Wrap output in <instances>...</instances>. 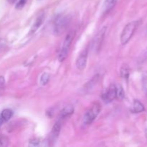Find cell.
<instances>
[{
    "label": "cell",
    "instance_id": "1",
    "mask_svg": "<svg viewBox=\"0 0 147 147\" xmlns=\"http://www.w3.org/2000/svg\"><path fill=\"white\" fill-rule=\"evenodd\" d=\"M139 24H140V20L131 22L126 24L121 35V42L122 45H126V43L129 42L136 30H137Z\"/></svg>",
    "mask_w": 147,
    "mask_h": 147
},
{
    "label": "cell",
    "instance_id": "2",
    "mask_svg": "<svg viewBox=\"0 0 147 147\" xmlns=\"http://www.w3.org/2000/svg\"><path fill=\"white\" fill-rule=\"evenodd\" d=\"M74 31L69 32L67 35H66L64 42L63 43V45L61 47V49L59 52L58 60L60 62H63L67 57L69 50H70V46H71L72 42H73V38H74Z\"/></svg>",
    "mask_w": 147,
    "mask_h": 147
},
{
    "label": "cell",
    "instance_id": "3",
    "mask_svg": "<svg viewBox=\"0 0 147 147\" xmlns=\"http://www.w3.org/2000/svg\"><path fill=\"white\" fill-rule=\"evenodd\" d=\"M70 19L68 15H59L55 20L54 31L56 34H62L68 26Z\"/></svg>",
    "mask_w": 147,
    "mask_h": 147
},
{
    "label": "cell",
    "instance_id": "4",
    "mask_svg": "<svg viewBox=\"0 0 147 147\" xmlns=\"http://www.w3.org/2000/svg\"><path fill=\"white\" fill-rule=\"evenodd\" d=\"M100 111V105L98 103H95L83 116V123L90 125L96 119Z\"/></svg>",
    "mask_w": 147,
    "mask_h": 147
},
{
    "label": "cell",
    "instance_id": "5",
    "mask_svg": "<svg viewBox=\"0 0 147 147\" xmlns=\"http://www.w3.org/2000/svg\"><path fill=\"white\" fill-rule=\"evenodd\" d=\"M106 32V27H103V29L100 30L97 34L95 37L94 40L93 41V49L96 52H98L100 49V47L103 43V39H104L105 34Z\"/></svg>",
    "mask_w": 147,
    "mask_h": 147
},
{
    "label": "cell",
    "instance_id": "6",
    "mask_svg": "<svg viewBox=\"0 0 147 147\" xmlns=\"http://www.w3.org/2000/svg\"><path fill=\"white\" fill-rule=\"evenodd\" d=\"M116 98V86L114 84H111L107 91L103 94L102 98L106 103H110Z\"/></svg>",
    "mask_w": 147,
    "mask_h": 147
},
{
    "label": "cell",
    "instance_id": "7",
    "mask_svg": "<svg viewBox=\"0 0 147 147\" xmlns=\"http://www.w3.org/2000/svg\"><path fill=\"white\" fill-rule=\"evenodd\" d=\"M88 59V50L85 49L80 53L79 56L76 60V67L79 70H83L85 69L87 63Z\"/></svg>",
    "mask_w": 147,
    "mask_h": 147
},
{
    "label": "cell",
    "instance_id": "8",
    "mask_svg": "<svg viewBox=\"0 0 147 147\" xmlns=\"http://www.w3.org/2000/svg\"><path fill=\"white\" fill-rule=\"evenodd\" d=\"M74 112V107L73 106H67L61 111L60 113V119L63 120V119H67L70 116H71Z\"/></svg>",
    "mask_w": 147,
    "mask_h": 147
},
{
    "label": "cell",
    "instance_id": "9",
    "mask_svg": "<svg viewBox=\"0 0 147 147\" xmlns=\"http://www.w3.org/2000/svg\"><path fill=\"white\" fill-rule=\"evenodd\" d=\"M44 18H45L44 14H40V15L36 19L35 22H34L33 25L32 26L31 30H30V34H34V33L38 30L39 27H40V26H41V24H42L43 21H44Z\"/></svg>",
    "mask_w": 147,
    "mask_h": 147
},
{
    "label": "cell",
    "instance_id": "10",
    "mask_svg": "<svg viewBox=\"0 0 147 147\" xmlns=\"http://www.w3.org/2000/svg\"><path fill=\"white\" fill-rule=\"evenodd\" d=\"M61 121H58L57 122H56L55 124L53 126V129H52L51 131V139L52 140L55 141L57 139L59 134H60V129H61Z\"/></svg>",
    "mask_w": 147,
    "mask_h": 147
},
{
    "label": "cell",
    "instance_id": "11",
    "mask_svg": "<svg viewBox=\"0 0 147 147\" xmlns=\"http://www.w3.org/2000/svg\"><path fill=\"white\" fill-rule=\"evenodd\" d=\"M117 1L118 0H105L103 7V13L106 14V13H109V11H111L113 7L116 6Z\"/></svg>",
    "mask_w": 147,
    "mask_h": 147
},
{
    "label": "cell",
    "instance_id": "12",
    "mask_svg": "<svg viewBox=\"0 0 147 147\" xmlns=\"http://www.w3.org/2000/svg\"><path fill=\"white\" fill-rule=\"evenodd\" d=\"M145 108L144 105L142 104V102L139 101V100H134L133 103V109H132V111L135 113H142V112L144 111Z\"/></svg>",
    "mask_w": 147,
    "mask_h": 147
},
{
    "label": "cell",
    "instance_id": "13",
    "mask_svg": "<svg viewBox=\"0 0 147 147\" xmlns=\"http://www.w3.org/2000/svg\"><path fill=\"white\" fill-rule=\"evenodd\" d=\"M120 73L121 76L123 79H126L127 80L129 78V75H130V68H129V66L127 64L122 65L120 70Z\"/></svg>",
    "mask_w": 147,
    "mask_h": 147
},
{
    "label": "cell",
    "instance_id": "14",
    "mask_svg": "<svg viewBox=\"0 0 147 147\" xmlns=\"http://www.w3.org/2000/svg\"><path fill=\"white\" fill-rule=\"evenodd\" d=\"M12 115H13L12 111L10 110V109H4V110L2 111L1 115H0V116H1V119L3 120V121L6 122V121H8L11 119V116H12Z\"/></svg>",
    "mask_w": 147,
    "mask_h": 147
},
{
    "label": "cell",
    "instance_id": "15",
    "mask_svg": "<svg viewBox=\"0 0 147 147\" xmlns=\"http://www.w3.org/2000/svg\"><path fill=\"white\" fill-rule=\"evenodd\" d=\"M98 80H99V76L98 75H96V76H95L94 77H93V78L88 82V83H86L85 87H86V88L87 89V90H90V89L93 88L97 84Z\"/></svg>",
    "mask_w": 147,
    "mask_h": 147
},
{
    "label": "cell",
    "instance_id": "16",
    "mask_svg": "<svg viewBox=\"0 0 147 147\" xmlns=\"http://www.w3.org/2000/svg\"><path fill=\"white\" fill-rule=\"evenodd\" d=\"M125 97V93L123 88L121 86H119V88H116V98L119 100H122Z\"/></svg>",
    "mask_w": 147,
    "mask_h": 147
},
{
    "label": "cell",
    "instance_id": "17",
    "mask_svg": "<svg viewBox=\"0 0 147 147\" xmlns=\"http://www.w3.org/2000/svg\"><path fill=\"white\" fill-rule=\"evenodd\" d=\"M50 74L47 73H45L42 75L41 78H40V84L42 86H45L50 80Z\"/></svg>",
    "mask_w": 147,
    "mask_h": 147
},
{
    "label": "cell",
    "instance_id": "18",
    "mask_svg": "<svg viewBox=\"0 0 147 147\" xmlns=\"http://www.w3.org/2000/svg\"><path fill=\"white\" fill-rule=\"evenodd\" d=\"M9 139L5 136L0 135V146H7L9 144Z\"/></svg>",
    "mask_w": 147,
    "mask_h": 147
},
{
    "label": "cell",
    "instance_id": "19",
    "mask_svg": "<svg viewBox=\"0 0 147 147\" xmlns=\"http://www.w3.org/2000/svg\"><path fill=\"white\" fill-rule=\"evenodd\" d=\"M27 0H18L17 3L16 4V9H21L24 7V6L25 5V4L27 3Z\"/></svg>",
    "mask_w": 147,
    "mask_h": 147
},
{
    "label": "cell",
    "instance_id": "20",
    "mask_svg": "<svg viewBox=\"0 0 147 147\" xmlns=\"http://www.w3.org/2000/svg\"><path fill=\"white\" fill-rule=\"evenodd\" d=\"M142 83H143V88L145 93L147 94V76H144L142 80Z\"/></svg>",
    "mask_w": 147,
    "mask_h": 147
},
{
    "label": "cell",
    "instance_id": "21",
    "mask_svg": "<svg viewBox=\"0 0 147 147\" xmlns=\"http://www.w3.org/2000/svg\"><path fill=\"white\" fill-rule=\"evenodd\" d=\"M5 86V80L4 78L2 76H0V89H2L4 88Z\"/></svg>",
    "mask_w": 147,
    "mask_h": 147
},
{
    "label": "cell",
    "instance_id": "22",
    "mask_svg": "<svg viewBox=\"0 0 147 147\" xmlns=\"http://www.w3.org/2000/svg\"><path fill=\"white\" fill-rule=\"evenodd\" d=\"M17 1V0H8L9 2L11 3V4H14V3H15Z\"/></svg>",
    "mask_w": 147,
    "mask_h": 147
},
{
    "label": "cell",
    "instance_id": "23",
    "mask_svg": "<svg viewBox=\"0 0 147 147\" xmlns=\"http://www.w3.org/2000/svg\"><path fill=\"white\" fill-rule=\"evenodd\" d=\"M3 123H4V121H3V120H2V119H1V116H0V128H1V125H2Z\"/></svg>",
    "mask_w": 147,
    "mask_h": 147
}]
</instances>
